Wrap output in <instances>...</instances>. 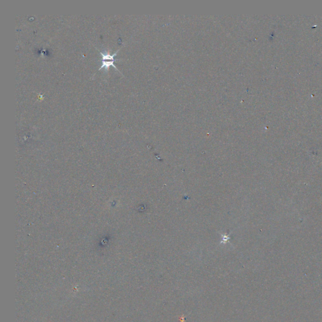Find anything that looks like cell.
Here are the masks:
<instances>
[{
	"label": "cell",
	"mask_w": 322,
	"mask_h": 322,
	"mask_svg": "<svg viewBox=\"0 0 322 322\" xmlns=\"http://www.w3.org/2000/svg\"><path fill=\"white\" fill-rule=\"evenodd\" d=\"M118 52H119V50H118V51L113 54H111L110 51H108L107 52H105V53H103L100 52V54L101 55L103 61H108V60L115 61L114 57L115 56H116V54Z\"/></svg>",
	"instance_id": "obj_1"
},
{
	"label": "cell",
	"mask_w": 322,
	"mask_h": 322,
	"mask_svg": "<svg viewBox=\"0 0 322 322\" xmlns=\"http://www.w3.org/2000/svg\"><path fill=\"white\" fill-rule=\"evenodd\" d=\"M115 61H102V65L101 66L99 67V70H100L101 69H102L103 67H105V70H106L107 71H108L109 69V67H110L111 66H113L115 68H116V69H117V71H119V69L116 67V66L114 65V64H113V62H114Z\"/></svg>",
	"instance_id": "obj_2"
}]
</instances>
